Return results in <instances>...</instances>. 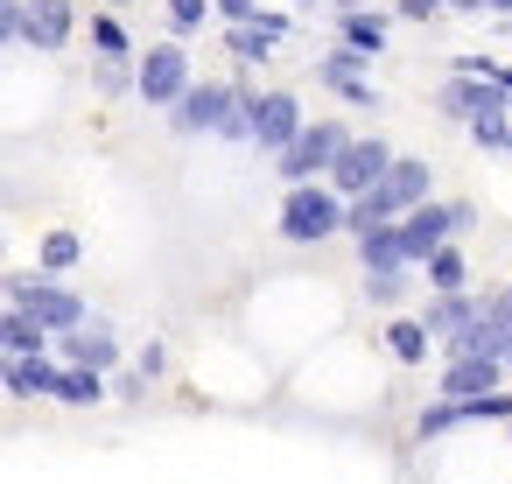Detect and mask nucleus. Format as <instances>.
Wrapping results in <instances>:
<instances>
[{"mask_svg":"<svg viewBox=\"0 0 512 484\" xmlns=\"http://www.w3.org/2000/svg\"><path fill=\"white\" fill-rule=\"evenodd\" d=\"M449 232H463V211L456 204H414V211H400V246H407V260H428L435 246H449Z\"/></svg>","mask_w":512,"mask_h":484,"instance_id":"5","label":"nucleus"},{"mask_svg":"<svg viewBox=\"0 0 512 484\" xmlns=\"http://www.w3.org/2000/svg\"><path fill=\"white\" fill-rule=\"evenodd\" d=\"M498 358H449L442 372V400H477V393H498Z\"/></svg>","mask_w":512,"mask_h":484,"instance_id":"14","label":"nucleus"},{"mask_svg":"<svg viewBox=\"0 0 512 484\" xmlns=\"http://www.w3.org/2000/svg\"><path fill=\"white\" fill-rule=\"evenodd\" d=\"M330 92H344V99H351V106H379V99H372V85H365V78H337V85H330Z\"/></svg>","mask_w":512,"mask_h":484,"instance_id":"28","label":"nucleus"},{"mask_svg":"<svg viewBox=\"0 0 512 484\" xmlns=\"http://www.w3.org/2000/svg\"><path fill=\"white\" fill-rule=\"evenodd\" d=\"M491 316H498V323L512 330V288H505V295H491Z\"/></svg>","mask_w":512,"mask_h":484,"instance_id":"32","label":"nucleus"},{"mask_svg":"<svg viewBox=\"0 0 512 484\" xmlns=\"http://www.w3.org/2000/svg\"><path fill=\"white\" fill-rule=\"evenodd\" d=\"M8 302H15V309H29V316H36L43 330H57V337L85 323V302H78L71 288L43 281V274H36V281H29V274H8Z\"/></svg>","mask_w":512,"mask_h":484,"instance_id":"3","label":"nucleus"},{"mask_svg":"<svg viewBox=\"0 0 512 484\" xmlns=\"http://www.w3.org/2000/svg\"><path fill=\"white\" fill-rule=\"evenodd\" d=\"M421 267H428L435 295H449V288H463V281H470V267H463V253H456V246H435V253H428Z\"/></svg>","mask_w":512,"mask_h":484,"instance_id":"20","label":"nucleus"},{"mask_svg":"<svg viewBox=\"0 0 512 484\" xmlns=\"http://www.w3.org/2000/svg\"><path fill=\"white\" fill-rule=\"evenodd\" d=\"M449 8H484V0H449Z\"/></svg>","mask_w":512,"mask_h":484,"instance_id":"35","label":"nucleus"},{"mask_svg":"<svg viewBox=\"0 0 512 484\" xmlns=\"http://www.w3.org/2000/svg\"><path fill=\"white\" fill-rule=\"evenodd\" d=\"M92 50H99L106 64H127V29H120L113 15H99V22H92Z\"/></svg>","mask_w":512,"mask_h":484,"instance_id":"22","label":"nucleus"},{"mask_svg":"<svg viewBox=\"0 0 512 484\" xmlns=\"http://www.w3.org/2000/svg\"><path fill=\"white\" fill-rule=\"evenodd\" d=\"M386 344H393V358H428V323H386Z\"/></svg>","mask_w":512,"mask_h":484,"instance_id":"21","label":"nucleus"},{"mask_svg":"<svg viewBox=\"0 0 512 484\" xmlns=\"http://www.w3.org/2000/svg\"><path fill=\"white\" fill-rule=\"evenodd\" d=\"M365 295H372V302H400V295H407V267H386V274H365Z\"/></svg>","mask_w":512,"mask_h":484,"instance_id":"24","label":"nucleus"},{"mask_svg":"<svg viewBox=\"0 0 512 484\" xmlns=\"http://www.w3.org/2000/svg\"><path fill=\"white\" fill-rule=\"evenodd\" d=\"M64 358H71V365H99V372H106V365L120 358V344H113V330H106V323H78V330H64Z\"/></svg>","mask_w":512,"mask_h":484,"instance_id":"15","label":"nucleus"},{"mask_svg":"<svg viewBox=\"0 0 512 484\" xmlns=\"http://www.w3.org/2000/svg\"><path fill=\"white\" fill-rule=\"evenodd\" d=\"M344 148H351V134H344L337 120H316V127H302V134L281 148V162H274V169H281L288 183H316V176H323Z\"/></svg>","mask_w":512,"mask_h":484,"instance_id":"2","label":"nucleus"},{"mask_svg":"<svg viewBox=\"0 0 512 484\" xmlns=\"http://www.w3.org/2000/svg\"><path fill=\"white\" fill-rule=\"evenodd\" d=\"M57 372L43 351H0V386H8L15 400H36V393H57Z\"/></svg>","mask_w":512,"mask_h":484,"instance_id":"12","label":"nucleus"},{"mask_svg":"<svg viewBox=\"0 0 512 484\" xmlns=\"http://www.w3.org/2000/svg\"><path fill=\"white\" fill-rule=\"evenodd\" d=\"M295 134H302V99L295 92H253V141L281 155Z\"/></svg>","mask_w":512,"mask_h":484,"instance_id":"8","label":"nucleus"},{"mask_svg":"<svg viewBox=\"0 0 512 484\" xmlns=\"http://www.w3.org/2000/svg\"><path fill=\"white\" fill-rule=\"evenodd\" d=\"M302 8H309V0H302Z\"/></svg>","mask_w":512,"mask_h":484,"instance_id":"39","label":"nucleus"},{"mask_svg":"<svg viewBox=\"0 0 512 484\" xmlns=\"http://www.w3.org/2000/svg\"><path fill=\"white\" fill-rule=\"evenodd\" d=\"M505 106H512V99H505L498 78H463V71H456V85H442V113L463 120V127H470L477 113H505Z\"/></svg>","mask_w":512,"mask_h":484,"instance_id":"10","label":"nucleus"},{"mask_svg":"<svg viewBox=\"0 0 512 484\" xmlns=\"http://www.w3.org/2000/svg\"><path fill=\"white\" fill-rule=\"evenodd\" d=\"M477 316H484V302H477V295H463V288H449V295H435V309H428L421 323H428V337H456V330H463V323H477Z\"/></svg>","mask_w":512,"mask_h":484,"instance_id":"16","label":"nucleus"},{"mask_svg":"<svg viewBox=\"0 0 512 484\" xmlns=\"http://www.w3.org/2000/svg\"><path fill=\"white\" fill-rule=\"evenodd\" d=\"M57 400H71V407L106 400V372H99V365H64V372H57Z\"/></svg>","mask_w":512,"mask_h":484,"instance_id":"17","label":"nucleus"},{"mask_svg":"<svg viewBox=\"0 0 512 484\" xmlns=\"http://www.w3.org/2000/svg\"><path fill=\"white\" fill-rule=\"evenodd\" d=\"M505 372H512V344H505Z\"/></svg>","mask_w":512,"mask_h":484,"instance_id":"37","label":"nucleus"},{"mask_svg":"<svg viewBox=\"0 0 512 484\" xmlns=\"http://www.w3.org/2000/svg\"><path fill=\"white\" fill-rule=\"evenodd\" d=\"M498 85H505V92H512V71H498Z\"/></svg>","mask_w":512,"mask_h":484,"instance_id":"36","label":"nucleus"},{"mask_svg":"<svg viewBox=\"0 0 512 484\" xmlns=\"http://www.w3.org/2000/svg\"><path fill=\"white\" fill-rule=\"evenodd\" d=\"M22 43V0H0V50Z\"/></svg>","mask_w":512,"mask_h":484,"instance_id":"27","label":"nucleus"},{"mask_svg":"<svg viewBox=\"0 0 512 484\" xmlns=\"http://www.w3.org/2000/svg\"><path fill=\"white\" fill-rule=\"evenodd\" d=\"M134 92H141L148 106H176V99L190 92V57H183L176 43H155V50L141 57V71H134Z\"/></svg>","mask_w":512,"mask_h":484,"instance_id":"4","label":"nucleus"},{"mask_svg":"<svg viewBox=\"0 0 512 484\" xmlns=\"http://www.w3.org/2000/svg\"><path fill=\"white\" fill-rule=\"evenodd\" d=\"M337 225H344V197H337V190H316V183H295V190H288V204H281V239L316 246V239H330Z\"/></svg>","mask_w":512,"mask_h":484,"instance_id":"1","label":"nucleus"},{"mask_svg":"<svg viewBox=\"0 0 512 484\" xmlns=\"http://www.w3.org/2000/svg\"><path fill=\"white\" fill-rule=\"evenodd\" d=\"M106 8H120V0H106Z\"/></svg>","mask_w":512,"mask_h":484,"instance_id":"38","label":"nucleus"},{"mask_svg":"<svg viewBox=\"0 0 512 484\" xmlns=\"http://www.w3.org/2000/svg\"><path fill=\"white\" fill-rule=\"evenodd\" d=\"M204 15H211V0H169V22L176 29H204Z\"/></svg>","mask_w":512,"mask_h":484,"instance_id":"26","label":"nucleus"},{"mask_svg":"<svg viewBox=\"0 0 512 484\" xmlns=\"http://www.w3.org/2000/svg\"><path fill=\"white\" fill-rule=\"evenodd\" d=\"M337 22H344V43H351V50H365V57H379V50H386V22H379V15L351 8V15H337Z\"/></svg>","mask_w":512,"mask_h":484,"instance_id":"19","label":"nucleus"},{"mask_svg":"<svg viewBox=\"0 0 512 484\" xmlns=\"http://www.w3.org/2000/svg\"><path fill=\"white\" fill-rule=\"evenodd\" d=\"M330 8H337V15H351V8H365V0H330Z\"/></svg>","mask_w":512,"mask_h":484,"instance_id":"33","label":"nucleus"},{"mask_svg":"<svg viewBox=\"0 0 512 484\" xmlns=\"http://www.w3.org/2000/svg\"><path fill=\"white\" fill-rule=\"evenodd\" d=\"M365 197H372V204H379L386 218L414 211V204L428 197V162H414V155H393V169H386V176H379V183H372Z\"/></svg>","mask_w":512,"mask_h":484,"instance_id":"9","label":"nucleus"},{"mask_svg":"<svg viewBox=\"0 0 512 484\" xmlns=\"http://www.w3.org/2000/svg\"><path fill=\"white\" fill-rule=\"evenodd\" d=\"M43 267H50V274L78 267V239H71V232H50V239H43Z\"/></svg>","mask_w":512,"mask_h":484,"instance_id":"23","label":"nucleus"},{"mask_svg":"<svg viewBox=\"0 0 512 484\" xmlns=\"http://www.w3.org/2000/svg\"><path fill=\"white\" fill-rule=\"evenodd\" d=\"M386 169H393V148H386V141H351V148L330 162V190H337V197H365Z\"/></svg>","mask_w":512,"mask_h":484,"instance_id":"7","label":"nucleus"},{"mask_svg":"<svg viewBox=\"0 0 512 484\" xmlns=\"http://www.w3.org/2000/svg\"><path fill=\"white\" fill-rule=\"evenodd\" d=\"M232 106H239V85H190L169 106V120H176V134H218Z\"/></svg>","mask_w":512,"mask_h":484,"instance_id":"6","label":"nucleus"},{"mask_svg":"<svg viewBox=\"0 0 512 484\" xmlns=\"http://www.w3.org/2000/svg\"><path fill=\"white\" fill-rule=\"evenodd\" d=\"M484 8H498V15H512V0H484Z\"/></svg>","mask_w":512,"mask_h":484,"instance_id":"34","label":"nucleus"},{"mask_svg":"<svg viewBox=\"0 0 512 484\" xmlns=\"http://www.w3.org/2000/svg\"><path fill=\"white\" fill-rule=\"evenodd\" d=\"M281 36H288V15H253V22H232L225 50H232V57H246V64H267Z\"/></svg>","mask_w":512,"mask_h":484,"instance_id":"13","label":"nucleus"},{"mask_svg":"<svg viewBox=\"0 0 512 484\" xmlns=\"http://www.w3.org/2000/svg\"><path fill=\"white\" fill-rule=\"evenodd\" d=\"M50 344V330L29 316V309H8V316H0V351H43Z\"/></svg>","mask_w":512,"mask_h":484,"instance_id":"18","label":"nucleus"},{"mask_svg":"<svg viewBox=\"0 0 512 484\" xmlns=\"http://www.w3.org/2000/svg\"><path fill=\"white\" fill-rule=\"evenodd\" d=\"M218 15H225V22H253V15H260V0H218Z\"/></svg>","mask_w":512,"mask_h":484,"instance_id":"30","label":"nucleus"},{"mask_svg":"<svg viewBox=\"0 0 512 484\" xmlns=\"http://www.w3.org/2000/svg\"><path fill=\"white\" fill-rule=\"evenodd\" d=\"M470 134H477L484 148H512V127H505V113H477V120H470Z\"/></svg>","mask_w":512,"mask_h":484,"instance_id":"25","label":"nucleus"},{"mask_svg":"<svg viewBox=\"0 0 512 484\" xmlns=\"http://www.w3.org/2000/svg\"><path fill=\"white\" fill-rule=\"evenodd\" d=\"M442 8H449V0H400L407 22H428V15H442Z\"/></svg>","mask_w":512,"mask_h":484,"instance_id":"29","label":"nucleus"},{"mask_svg":"<svg viewBox=\"0 0 512 484\" xmlns=\"http://www.w3.org/2000/svg\"><path fill=\"white\" fill-rule=\"evenodd\" d=\"M71 0H22V43L29 50H64L71 43Z\"/></svg>","mask_w":512,"mask_h":484,"instance_id":"11","label":"nucleus"},{"mask_svg":"<svg viewBox=\"0 0 512 484\" xmlns=\"http://www.w3.org/2000/svg\"><path fill=\"white\" fill-rule=\"evenodd\" d=\"M113 393H120V400H141V393H148V372H120V386H113Z\"/></svg>","mask_w":512,"mask_h":484,"instance_id":"31","label":"nucleus"}]
</instances>
